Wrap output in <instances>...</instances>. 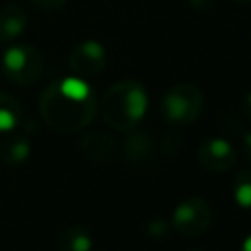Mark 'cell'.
Returning <instances> with one entry per match:
<instances>
[{"instance_id":"cell-1","label":"cell","mask_w":251,"mask_h":251,"mask_svg":"<svg viewBox=\"0 0 251 251\" xmlns=\"http://www.w3.org/2000/svg\"><path fill=\"white\" fill-rule=\"evenodd\" d=\"M98 112V98L86 78L61 76L47 84L39 96V114L43 122L61 133H73L86 127Z\"/></svg>"},{"instance_id":"cell-2","label":"cell","mask_w":251,"mask_h":251,"mask_svg":"<svg viewBox=\"0 0 251 251\" xmlns=\"http://www.w3.org/2000/svg\"><path fill=\"white\" fill-rule=\"evenodd\" d=\"M147 90L141 82L133 78H124L114 82L102 96L100 114L106 126L116 131L129 133L143 120L147 112Z\"/></svg>"},{"instance_id":"cell-3","label":"cell","mask_w":251,"mask_h":251,"mask_svg":"<svg viewBox=\"0 0 251 251\" xmlns=\"http://www.w3.org/2000/svg\"><path fill=\"white\" fill-rule=\"evenodd\" d=\"M204 110V94L192 82L173 84L161 100V112L171 124H192Z\"/></svg>"},{"instance_id":"cell-4","label":"cell","mask_w":251,"mask_h":251,"mask_svg":"<svg viewBox=\"0 0 251 251\" xmlns=\"http://www.w3.org/2000/svg\"><path fill=\"white\" fill-rule=\"evenodd\" d=\"M4 75L18 86H29L43 75V55L29 43H16L2 53Z\"/></svg>"},{"instance_id":"cell-5","label":"cell","mask_w":251,"mask_h":251,"mask_svg":"<svg viewBox=\"0 0 251 251\" xmlns=\"http://www.w3.org/2000/svg\"><path fill=\"white\" fill-rule=\"evenodd\" d=\"M212 216L214 212L208 200L200 196H188L182 202H178L176 208L173 210L171 224L176 233L184 237H198L210 227Z\"/></svg>"},{"instance_id":"cell-6","label":"cell","mask_w":251,"mask_h":251,"mask_svg":"<svg viewBox=\"0 0 251 251\" xmlns=\"http://www.w3.org/2000/svg\"><path fill=\"white\" fill-rule=\"evenodd\" d=\"M106 61H108L106 47L96 39H84L76 43L73 51L69 53L71 75L80 76V78H90L102 73L106 67Z\"/></svg>"},{"instance_id":"cell-7","label":"cell","mask_w":251,"mask_h":251,"mask_svg":"<svg viewBox=\"0 0 251 251\" xmlns=\"http://www.w3.org/2000/svg\"><path fill=\"white\" fill-rule=\"evenodd\" d=\"M198 165L208 173H226L237 161V151L224 137H208L196 149Z\"/></svg>"},{"instance_id":"cell-8","label":"cell","mask_w":251,"mask_h":251,"mask_svg":"<svg viewBox=\"0 0 251 251\" xmlns=\"http://www.w3.org/2000/svg\"><path fill=\"white\" fill-rule=\"evenodd\" d=\"M80 151L90 161H110L118 151V143L104 131H90L80 139Z\"/></svg>"},{"instance_id":"cell-9","label":"cell","mask_w":251,"mask_h":251,"mask_svg":"<svg viewBox=\"0 0 251 251\" xmlns=\"http://www.w3.org/2000/svg\"><path fill=\"white\" fill-rule=\"evenodd\" d=\"M27 27V14L24 8L8 4L0 8V39L16 41Z\"/></svg>"},{"instance_id":"cell-10","label":"cell","mask_w":251,"mask_h":251,"mask_svg":"<svg viewBox=\"0 0 251 251\" xmlns=\"http://www.w3.org/2000/svg\"><path fill=\"white\" fill-rule=\"evenodd\" d=\"M55 245H57V251H90L92 235L88 227L80 224H71L57 235Z\"/></svg>"},{"instance_id":"cell-11","label":"cell","mask_w":251,"mask_h":251,"mask_svg":"<svg viewBox=\"0 0 251 251\" xmlns=\"http://www.w3.org/2000/svg\"><path fill=\"white\" fill-rule=\"evenodd\" d=\"M31 155V145L27 137L22 135H10L0 143V161L8 167H18L25 163Z\"/></svg>"},{"instance_id":"cell-12","label":"cell","mask_w":251,"mask_h":251,"mask_svg":"<svg viewBox=\"0 0 251 251\" xmlns=\"http://www.w3.org/2000/svg\"><path fill=\"white\" fill-rule=\"evenodd\" d=\"M22 120L24 114L20 102L8 92H0V133L16 129L22 124Z\"/></svg>"},{"instance_id":"cell-13","label":"cell","mask_w":251,"mask_h":251,"mask_svg":"<svg viewBox=\"0 0 251 251\" xmlns=\"http://www.w3.org/2000/svg\"><path fill=\"white\" fill-rule=\"evenodd\" d=\"M124 153L127 157V161H145L151 153V135L143 133V131H133L127 135L126 143H124Z\"/></svg>"},{"instance_id":"cell-14","label":"cell","mask_w":251,"mask_h":251,"mask_svg":"<svg viewBox=\"0 0 251 251\" xmlns=\"http://www.w3.org/2000/svg\"><path fill=\"white\" fill-rule=\"evenodd\" d=\"M233 198L239 208L251 212V169L239 171L233 178Z\"/></svg>"},{"instance_id":"cell-15","label":"cell","mask_w":251,"mask_h":251,"mask_svg":"<svg viewBox=\"0 0 251 251\" xmlns=\"http://www.w3.org/2000/svg\"><path fill=\"white\" fill-rule=\"evenodd\" d=\"M171 231H175L171 220L157 218L147 224V237H151V239H167Z\"/></svg>"},{"instance_id":"cell-16","label":"cell","mask_w":251,"mask_h":251,"mask_svg":"<svg viewBox=\"0 0 251 251\" xmlns=\"http://www.w3.org/2000/svg\"><path fill=\"white\" fill-rule=\"evenodd\" d=\"M31 4L45 12H57L67 4V0H31Z\"/></svg>"},{"instance_id":"cell-17","label":"cell","mask_w":251,"mask_h":251,"mask_svg":"<svg viewBox=\"0 0 251 251\" xmlns=\"http://www.w3.org/2000/svg\"><path fill=\"white\" fill-rule=\"evenodd\" d=\"M214 2H216V0H188L190 8H194V10H198V12L210 10V8L214 6Z\"/></svg>"},{"instance_id":"cell-18","label":"cell","mask_w":251,"mask_h":251,"mask_svg":"<svg viewBox=\"0 0 251 251\" xmlns=\"http://www.w3.org/2000/svg\"><path fill=\"white\" fill-rule=\"evenodd\" d=\"M243 153H245V157L251 161V131H247L245 137H243Z\"/></svg>"},{"instance_id":"cell-19","label":"cell","mask_w":251,"mask_h":251,"mask_svg":"<svg viewBox=\"0 0 251 251\" xmlns=\"http://www.w3.org/2000/svg\"><path fill=\"white\" fill-rule=\"evenodd\" d=\"M243 110H245V114L251 118V90L245 94V98H243Z\"/></svg>"},{"instance_id":"cell-20","label":"cell","mask_w":251,"mask_h":251,"mask_svg":"<svg viewBox=\"0 0 251 251\" xmlns=\"http://www.w3.org/2000/svg\"><path fill=\"white\" fill-rule=\"evenodd\" d=\"M241 251H251V233L241 241Z\"/></svg>"},{"instance_id":"cell-21","label":"cell","mask_w":251,"mask_h":251,"mask_svg":"<svg viewBox=\"0 0 251 251\" xmlns=\"http://www.w3.org/2000/svg\"><path fill=\"white\" fill-rule=\"evenodd\" d=\"M233 2H235V4H249L251 0H233Z\"/></svg>"}]
</instances>
